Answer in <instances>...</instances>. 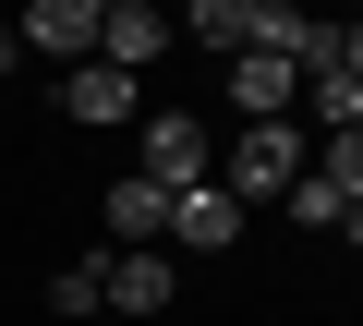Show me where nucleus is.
Listing matches in <instances>:
<instances>
[{"label": "nucleus", "instance_id": "1", "mask_svg": "<svg viewBox=\"0 0 363 326\" xmlns=\"http://www.w3.org/2000/svg\"><path fill=\"white\" fill-rule=\"evenodd\" d=\"M303 170H315V157H303V133H291V121H242V145H230V170H218V182H230L242 206H255V194L279 206Z\"/></svg>", "mask_w": 363, "mask_h": 326}, {"label": "nucleus", "instance_id": "2", "mask_svg": "<svg viewBox=\"0 0 363 326\" xmlns=\"http://www.w3.org/2000/svg\"><path fill=\"white\" fill-rule=\"evenodd\" d=\"M230 242H242V194H230V182H182V194H169L157 254H230Z\"/></svg>", "mask_w": 363, "mask_h": 326}, {"label": "nucleus", "instance_id": "3", "mask_svg": "<svg viewBox=\"0 0 363 326\" xmlns=\"http://www.w3.org/2000/svg\"><path fill=\"white\" fill-rule=\"evenodd\" d=\"M145 182H218V133L194 121V109H145Z\"/></svg>", "mask_w": 363, "mask_h": 326}, {"label": "nucleus", "instance_id": "4", "mask_svg": "<svg viewBox=\"0 0 363 326\" xmlns=\"http://www.w3.org/2000/svg\"><path fill=\"white\" fill-rule=\"evenodd\" d=\"M218 85H230V109H242V121H291V109H303V73H291L279 49H242V61H218Z\"/></svg>", "mask_w": 363, "mask_h": 326}, {"label": "nucleus", "instance_id": "5", "mask_svg": "<svg viewBox=\"0 0 363 326\" xmlns=\"http://www.w3.org/2000/svg\"><path fill=\"white\" fill-rule=\"evenodd\" d=\"M157 49H182L157 0H109V13H97V61H109V73H145Z\"/></svg>", "mask_w": 363, "mask_h": 326}, {"label": "nucleus", "instance_id": "6", "mask_svg": "<svg viewBox=\"0 0 363 326\" xmlns=\"http://www.w3.org/2000/svg\"><path fill=\"white\" fill-rule=\"evenodd\" d=\"M61 109L109 133V121H133V109H145V85H133V73H109V61H73V73H61Z\"/></svg>", "mask_w": 363, "mask_h": 326}, {"label": "nucleus", "instance_id": "7", "mask_svg": "<svg viewBox=\"0 0 363 326\" xmlns=\"http://www.w3.org/2000/svg\"><path fill=\"white\" fill-rule=\"evenodd\" d=\"M169 37H194L206 61H242V49H255V0H182Z\"/></svg>", "mask_w": 363, "mask_h": 326}, {"label": "nucleus", "instance_id": "8", "mask_svg": "<svg viewBox=\"0 0 363 326\" xmlns=\"http://www.w3.org/2000/svg\"><path fill=\"white\" fill-rule=\"evenodd\" d=\"M25 49H49V61H97V0H25Z\"/></svg>", "mask_w": 363, "mask_h": 326}, {"label": "nucleus", "instance_id": "9", "mask_svg": "<svg viewBox=\"0 0 363 326\" xmlns=\"http://www.w3.org/2000/svg\"><path fill=\"white\" fill-rule=\"evenodd\" d=\"M157 230H169V182H145V170L109 182V254H145Z\"/></svg>", "mask_w": 363, "mask_h": 326}, {"label": "nucleus", "instance_id": "10", "mask_svg": "<svg viewBox=\"0 0 363 326\" xmlns=\"http://www.w3.org/2000/svg\"><path fill=\"white\" fill-rule=\"evenodd\" d=\"M169 290H182V254H157V242H145V254H109V302H121V314H157Z\"/></svg>", "mask_w": 363, "mask_h": 326}, {"label": "nucleus", "instance_id": "11", "mask_svg": "<svg viewBox=\"0 0 363 326\" xmlns=\"http://www.w3.org/2000/svg\"><path fill=\"white\" fill-rule=\"evenodd\" d=\"M303 109H315V133H351L363 121V73L351 61H303Z\"/></svg>", "mask_w": 363, "mask_h": 326}, {"label": "nucleus", "instance_id": "12", "mask_svg": "<svg viewBox=\"0 0 363 326\" xmlns=\"http://www.w3.org/2000/svg\"><path fill=\"white\" fill-rule=\"evenodd\" d=\"M279 218H291V230H339V218H351V194H339L327 170H303V182L279 194Z\"/></svg>", "mask_w": 363, "mask_h": 326}, {"label": "nucleus", "instance_id": "13", "mask_svg": "<svg viewBox=\"0 0 363 326\" xmlns=\"http://www.w3.org/2000/svg\"><path fill=\"white\" fill-rule=\"evenodd\" d=\"M97 302H109V254H73L49 278V314H97Z\"/></svg>", "mask_w": 363, "mask_h": 326}, {"label": "nucleus", "instance_id": "14", "mask_svg": "<svg viewBox=\"0 0 363 326\" xmlns=\"http://www.w3.org/2000/svg\"><path fill=\"white\" fill-rule=\"evenodd\" d=\"M315 170H327V182H339V194H363V121H351V133H327V145H315Z\"/></svg>", "mask_w": 363, "mask_h": 326}, {"label": "nucleus", "instance_id": "15", "mask_svg": "<svg viewBox=\"0 0 363 326\" xmlns=\"http://www.w3.org/2000/svg\"><path fill=\"white\" fill-rule=\"evenodd\" d=\"M339 61H351V73H363V13H351V25H339Z\"/></svg>", "mask_w": 363, "mask_h": 326}, {"label": "nucleus", "instance_id": "16", "mask_svg": "<svg viewBox=\"0 0 363 326\" xmlns=\"http://www.w3.org/2000/svg\"><path fill=\"white\" fill-rule=\"evenodd\" d=\"M339 230H351V254H363V194H351V218H339Z\"/></svg>", "mask_w": 363, "mask_h": 326}, {"label": "nucleus", "instance_id": "17", "mask_svg": "<svg viewBox=\"0 0 363 326\" xmlns=\"http://www.w3.org/2000/svg\"><path fill=\"white\" fill-rule=\"evenodd\" d=\"M351 13H363V0H351Z\"/></svg>", "mask_w": 363, "mask_h": 326}]
</instances>
